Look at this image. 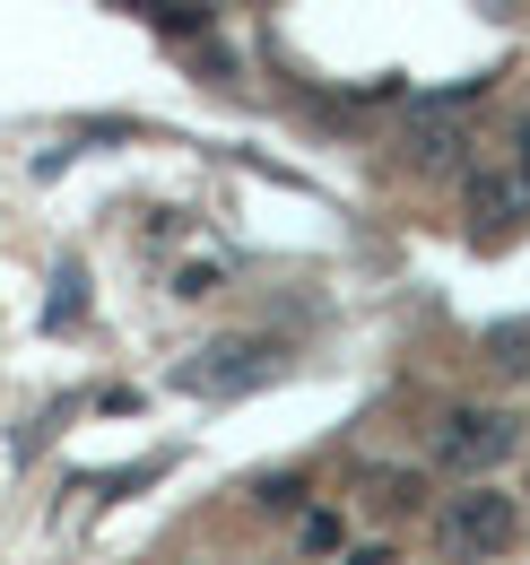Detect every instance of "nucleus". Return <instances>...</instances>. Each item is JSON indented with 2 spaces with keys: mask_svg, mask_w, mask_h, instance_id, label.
<instances>
[{
  "mask_svg": "<svg viewBox=\"0 0 530 565\" xmlns=\"http://www.w3.org/2000/svg\"><path fill=\"white\" fill-rule=\"evenodd\" d=\"M278 374H287V349L269 331H226V340H200L174 365V392H192V401H244V392H262Z\"/></svg>",
  "mask_w": 530,
  "mask_h": 565,
  "instance_id": "1",
  "label": "nucleus"
},
{
  "mask_svg": "<svg viewBox=\"0 0 530 565\" xmlns=\"http://www.w3.org/2000/svg\"><path fill=\"white\" fill-rule=\"evenodd\" d=\"M435 540H444L453 557L496 565V557H513V540H522V504H513L505 488H487V479H469L462 495L435 504Z\"/></svg>",
  "mask_w": 530,
  "mask_h": 565,
  "instance_id": "2",
  "label": "nucleus"
},
{
  "mask_svg": "<svg viewBox=\"0 0 530 565\" xmlns=\"http://www.w3.org/2000/svg\"><path fill=\"white\" fill-rule=\"evenodd\" d=\"M513 452H522V418L513 409H453L435 426V470H453V479H487Z\"/></svg>",
  "mask_w": 530,
  "mask_h": 565,
  "instance_id": "3",
  "label": "nucleus"
},
{
  "mask_svg": "<svg viewBox=\"0 0 530 565\" xmlns=\"http://www.w3.org/2000/svg\"><path fill=\"white\" fill-rule=\"evenodd\" d=\"M462 148H469L462 114H435V105H417V122H409L400 157H409V166H426V174H444V166H462Z\"/></svg>",
  "mask_w": 530,
  "mask_h": 565,
  "instance_id": "4",
  "label": "nucleus"
},
{
  "mask_svg": "<svg viewBox=\"0 0 530 565\" xmlns=\"http://www.w3.org/2000/svg\"><path fill=\"white\" fill-rule=\"evenodd\" d=\"M522 210H530V183H522V174H469V217H478V235L522 226Z\"/></svg>",
  "mask_w": 530,
  "mask_h": 565,
  "instance_id": "5",
  "label": "nucleus"
},
{
  "mask_svg": "<svg viewBox=\"0 0 530 565\" xmlns=\"http://www.w3.org/2000/svg\"><path fill=\"white\" fill-rule=\"evenodd\" d=\"M365 504L374 513H417L426 504V470H365Z\"/></svg>",
  "mask_w": 530,
  "mask_h": 565,
  "instance_id": "6",
  "label": "nucleus"
},
{
  "mask_svg": "<svg viewBox=\"0 0 530 565\" xmlns=\"http://www.w3.org/2000/svg\"><path fill=\"white\" fill-rule=\"evenodd\" d=\"M78 313H87V279H78V270H62V279H53V305H44V322H53V331H70Z\"/></svg>",
  "mask_w": 530,
  "mask_h": 565,
  "instance_id": "7",
  "label": "nucleus"
},
{
  "mask_svg": "<svg viewBox=\"0 0 530 565\" xmlns=\"http://www.w3.org/2000/svg\"><path fill=\"white\" fill-rule=\"evenodd\" d=\"M226 287V262H183L174 270V296H218Z\"/></svg>",
  "mask_w": 530,
  "mask_h": 565,
  "instance_id": "8",
  "label": "nucleus"
},
{
  "mask_svg": "<svg viewBox=\"0 0 530 565\" xmlns=\"http://www.w3.org/2000/svg\"><path fill=\"white\" fill-rule=\"evenodd\" d=\"M253 495H262L269 513H296V504H305V479H262Z\"/></svg>",
  "mask_w": 530,
  "mask_h": 565,
  "instance_id": "9",
  "label": "nucleus"
},
{
  "mask_svg": "<svg viewBox=\"0 0 530 565\" xmlns=\"http://www.w3.org/2000/svg\"><path fill=\"white\" fill-rule=\"evenodd\" d=\"M305 548H339V522H331V513H305Z\"/></svg>",
  "mask_w": 530,
  "mask_h": 565,
  "instance_id": "10",
  "label": "nucleus"
},
{
  "mask_svg": "<svg viewBox=\"0 0 530 565\" xmlns=\"http://www.w3.org/2000/svg\"><path fill=\"white\" fill-rule=\"evenodd\" d=\"M513 174H522V183H530V114H522V122H513Z\"/></svg>",
  "mask_w": 530,
  "mask_h": 565,
  "instance_id": "11",
  "label": "nucleus"
},
{
  "mask_svg": "<svg viewBox=\"0 0 530 565\" xmlns=\"http://www.w3.org/2000/svg\"><path fill=\"white\" fill-rule=\"evenodd\" d=\"M348 565H392V548H348Z\"/></svg>",
  "mask_w": 530,
  "mask_h": 565,
  "instance_id": "12",
  "label": "nucleus"
}]
</instances>
